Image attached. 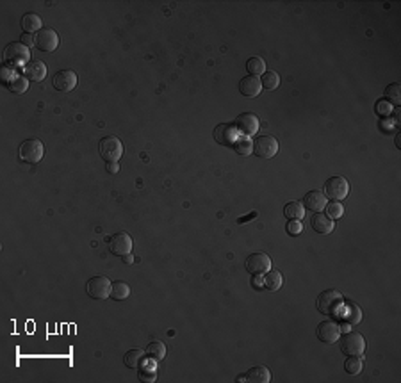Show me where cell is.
<instances>
[{"instance_id": "cell-1", "label": "cell", "mask_w": 401, "mask_h": 383, "mask_svg": "<svg viewBox=\"0 0 401 383\" xmlns=\"http://www.w3.org/2000/svg\"><path fill=\"white\" fill-rule=\"evenodd\" d=\"M317 310L321 314L327 315H337L340 309H344V298L339 291L335 289H328V291H323L316 299Z\"/></svg>"}, {"instance_id": "cell-2", "label": "cell", "mask_w": 401, "mask_h": 383, "mask_svg": "<svg viewBox=\"0 0 401 383\" xmlns=\"http://www.w3.org/2000/svg\"><path fill=\"white\" fill-rule=\"evenodd\" d=\"M4 61L9 66H25L31 63V50L24 43H9L4 50Z\"/></svg>"}, {"instance_id": "cell-3", "label": "cell", "mask_w": 401, "mask_h": 383, "mask_svg": "<svg viewBox=\"0 0 401 383\" xmlns=\"http://www.w3.org/2000/svg\"><path fill=\"white\" fill-rule=\"evenodd\" d=\"M45 155V145L39 139H25L20 145V159L29 164H37Z\"/></svg>"}, {"instance_id": "cell-4", "label": "cell", "mask_w": 401, "mask_h": 383, "mask_svg": "<svg viewBox=\"0 0 401 383\" xmlns=\"http://www.w3.org/2000/svg\"><path fill=\"white\" fill-rule=\"evenodd\" d=\"M98 148H100V155H102V159H106L107 163H118L123 155V145L116 136L104 137V139L100 141Z\"/></svg>"}, {"instance_id": "cell-5", "label": "cell", "mask_w": 401, "mask_h": 383, "mask_svg": "<svg viewBox=\"0 0 401 383\" xmlns=\"http://www.w3.org/2000/svg\"><path fill=\"white\" fill-rule=\"evenodd\" d=\"M252 146H253V153L262 157V159H271L278 152V141L273 136H257L252 141Z\"/></svg>"}, {"instance_id": "cell-6", "label": "cell", "mask_w": 401, "mask_h": 383, "mask_svg": "<svg viewBox=\"0 0 401 383\" xmlns=\"http://www.w3.org/2000/svg\"><path fill=\"white\" fill-rule=\"evenodd\" d=\"M325 193H327L328 198L335 201L344 200L350 193V182L344 176H332L325 182Z\"/></svg>"}, {"instance_id": "cell-7", "label": "cell", "mask_w": 401, "mask_h": 383, "mask_svg": "<svg viewBox=\"0 0 401 383\" xmlns=\"http://www.w3.org/2000/svg\"><path fill=\"white\" fill-rule=\"evenodd\" d=\"M111 280L106 276H93L86 284V291L93 299H106L107 296H111Z\"/></svg>"}, {"instance_id": "cell-8", "label": "cell", "mask_w": 401, "mask_h": 383, "mask_svg": "<svg viewBox=\"0 0 401 383\" xmlns=\"http://www.w3.org/2000/svg\"><path fill=\"white\" fill-rule=\"evenodd\" d=\"M34 45L41 52H54L59 47V34L54 29L45 27L34 36Z\"/></svg>"}, {"instance_id": "cell-9", "label": "cell", "mask_w": 401, "mask_h": 383, "mask_svg": "<svg viewBox=\"0 0 401 383\" xmlns=\"http://www.w3.org/2000/svg\"><path fill=\"white\" fill-rule=\"evenodd\" d=\"M107 246H109L111 253L114 255H129L132 251V239H130L129 234L125 232H116L114 235H111L109 241H107Z\"/></svg>"}, {"instance_id": "cell-10", "label": "cell", "mask_w": 401, "mask_h": 383, "mask_svg": "<svg viewBox=\"0 0 401 383\" xmlns=\"http://www.w3.org/2000/svg\"><path fill=\"white\" fill-rule=\"evenodd\" d=\"M340 349L343 353L346 355H355V356H360L366 349V340L360 333H346L343 339V344H340Z\"/></svg>"}, {"instance_id": "cell-11", "label": "cell", "mask_w": 401, "mask_h": 383, "mask_svg": "<svg viewBox=\"0 0 401 383\" xmlns=\"http://www.w3.org/2000/svg\"><path fill=\"white\" fill-rule=\"evenodd\" d=\"M246 271L252 273V275H260L264 271H269V266H271V258L268 257L262 251H257V253H252L246 257Z\"/></svg>"}, {"instance_id": "cell-12", "label": "cell", "mask_w": 401, "mask_h": 383, "mask_svg": "<svg viewBox=\"0 0 401 383\" xmlns=\"http://www.w3.org/2000/svg\"><path fill=\"white\" fill-rule=\"evenodd\" d=\"M212 136H214L218 145H223V146H232L239 139L237 129H235V125H230V123H219V125L214 129V134H212Z\"/></svg>"}, {"instance_id": "cell-13", "label": "cell", "mask_w": 401, "mask_h": 383, "mask_svg": "<svg viewBox=\"0 0 401 383\" xmlns=\"http://www.w3.org/2000/svg\"><path fill=\"white\" fill-rule=\"evenodd\" d=\"M52 84L57 91L61 93H70L73 91V88L77 86V75L72 70H59L52 78Z\"/></svg>"}, {"instance_id": "cell-14", "label": "cell", "mask_w": 401, "mask_h": 383, "mask_svg": "<svg viewBox=\"0 0 401 383\" xmlns=\"http://www.w3.org/2000/svg\"><path fill=\"white\" fill-rule=\"evenodd\" d=\"M234 125L237 129V132L245 134V136H253L258 130V118L252 112H245V114H239L235 118Z\"/></svg>"}, {"instance_id": "cell-15", "label": "cell", "mask_w": 401, "mask_h": 383, "mask_svg": "<svg viewBox=\"0 0 401 383\" xmlns=\"http://www.w3.org/2000/svg\"><path fill=\"white\" fill-rule=\"evenodd\" d=\"M316 333H317V339H319L321 342L332 344V342H335V340L339 339L340 328H339V325H337V322H333V321H323V322H319V325H317Z\"/></svg>"}, {"instance_id": "cell-16", "label": "cell", "mask_w": 401, "mask_h": 383, "mask_svg": "<svg viewBox=\"0 0 401 383\" xmlns=\"http://www.w3.org/2000/svg\"><path fill=\"white\" fill-rule=\"evenodd\" d=\"M310 227H312L314 230L317 232V234L328 235V234H332L333 228H335V221L330 219L327 214L316 212V214L312 216V219H310Z\"/></svg>"}, {"instance_id": "cell-17", "label": "cell", "mask_w": 401, "mask_h": 383, "mask_svg": "<svg viewBox=\"0 0 401 383\" xmlns=\"http://www.w3.org/2000/svg\"><path fill=\"white\" fill-rule=\"evenodd\" d=\"M24 73H25V77L31 78V80L39 82L47 77V65H45L43 61H36L34 59V61L27 63V65L24 66Z\"/></svg>"}, {"instance_id": "cell-18", "label": "cell", "mask_w": 401, "mask_h": 383, "mask_svg": "<svg viewBox=\"0 0 401 383\" xmlns=\"http://www.w3.org/2000/svg\"><path fill=\"white\" fill-rule=\"evenodd\" d=\"M262 89L260 78L253 77V75H246L245 78H241L239 82V91L243 93L245 96H257Z\"/></svg>"}, {"instance_id": "cell-19", "label": "cell", "mask_w": 401, "mask_h": 383, "mask_svg": "<svg viewBox=\"0 0 401 383\" xmlns=\"http://www.w3.org/2000/svg\"><path fill=\"white\" fill-rule=\"evenodd\" d=\"M303 207L310 209V210H321L327 207V196L319 191H309L303 198Z\"/></svg>"}, {"instance_id": "cell-20", "label": "cell", "mask_w": 401, "mask_h": 383, "mask_svg": "<svg viewBox=\"0 0 401 383\" xmlns=\"http://www.w3.org/2000/svg\"><path fill=\"white\" fill-rule=\"evenodd\" d=\"M246 380L252 383H268L271 380V373L268 367L264 366H255L246 373Z\"/></svg>"}, {"instance_id": "cell-21", "label": "cell", "mask_w": 401, "mask_h": 383, "mask_svg": "<svg viewBox=\"0 0 401 383\" xmlns=\"http://www.w3.org/2000/svg\"><path fill=\"white\" fill-rule=\"evenodd\" d=\"M22 29L25 31V34H31V32L41 31V18L34 13H27L22 18Z\"/></svg>"}, {"instance_id": "cell-22", "label": "cell", "mask_w": 401, "mask_h": 383, "mask_svg": "<svg viewBox=\"0 0 401 383\" xmlns=\"http://www.w3.org/2000/svg\"><path fill=\"white\" fill-rule=\"evenodd\" d=\"M143 360H145L143 349H130V351H127L125 356H123V362H125V366L130 367V369L139 367L141 364H143Z\"/></svg>"}, {"instance_id": "cell-23", "label": "cell", "mask_w": 401, "mask_h": 383, "mask_svg": "<svg viewBox=\"0 0 401 383\" xmlns=\"http://www.w3.org/2000/svg\"><path fill=\"white\" fill-rule=\"evenodd\" d=\"M284 214H286L287 219H303L305 217V207H303L299 201H289V204L284 207Z\"/></svg>"}, {"instance_id": "cell-24", "label": "cell", "mask_w": 401, "mask_h": 383, "mask_svg": "<svg viewBox=\"0 0 401 383\" xmlns=\"http://www.w3.org/2000/svg\"><path fill=\"white\" fill-rule=\"evenodd\" d=\"M146 355H148L153 362H161V360L166 356V346H164L161 340H153V342H150L148 348H146Z\"/></svg>"}, {"instance_id": "cell-25", "label": "cell", "mask_w": 401, "mask_h": 383, "mask_svg": "<svg viewBox=\"0 0 401 383\" xmlns=\"http://www.w3.org/2000/svg\"><path fill=\"white\" fill-rule=\"evenodd\" d=\"M6 88L9 89L11 93H16V95H22V93L27 91L29 88V78L24 77V75H16L11 82H7Z\"/></svg>"}, {"instance_id": "cell-26", "label": "cell", "mask_w": 401, "mask_h": 383, "mask_svg": "<svg viewBox=\"0 0 401 383\" xmlns=\"http://www.w3.org/2000/svg\"><path fill=\"white\" fill-rule=\"evenodd\" d=\"M282 273L276 271V269H271V271H268V275L264 276V285L266 289H269V291H278L280 287H282Z\"/></svg>"}, {"instance_id": "cell-27", "label": "cell", "mask_w": 401, "mask_h": 383, "mask_svg": "<svg viewBox=\"0 0 401 383\" xmlns=\"http://www.w3.org/2000/svg\"><path fill=\"white\" fill-rule=\"evenodd\" d=\"M130 296V285L125 284V281L118 280L112 284L111 287V298L112 299H125Z\"/></svg>"}, {"instance_id": "cell-28", "label": "cell", "mask_w": 401, "mask_h": 383, "mask_svg": "<svg viewBox=\"0 0 401 383\" xmlns=\"http://www.w3.org/2000/svg\"><path fill=\"white\" fill-rule=\"evenodd\" d=\"M362 367H364V362H362L360 356L351 355L350 358H346V362H344V369H346V373H350V374H358L362 371Z\"/></svg>"}, {"instance_id": "cell-29", "label": "cell", "mask_w": 401, "mask_h": 383, "mask_svg": "<svg viewBox=\"0 0 401 383\" xmlns=\"http://www.w3.org/2000/svg\"><path fill=\"white\" fill-rule=\"evenodd\" d=\"M246 70H248L250 75H253V77H257V75L264 73V71H266V63H264V59H260V57H252V59H248V63H246Z\"/></svg>"}, {"instance_id": "cell-30", "label": "cell", "mask_w": 401, "mask_h": 383, "mask_svg": "<svg viewBox=\"0 0 401 383\" xmlns=\"http://www.w3.org/2000/svg\"><path fill=\"white\" fill-rule=\"evenodd\" d=\"M260 84L264 86L266 89H269V91H273V89L278 88L280 84V77L276 71H266L264 77L260 78Z\"/></svg>"}, {"instance_id": "cell-31", "label": "cell", "mask_w": 401, "mask_h": 383, "mask_svg": "<svg viewBox=\"0 0 401 383\" xmlns=\"http://www.w3.org/2000/svg\"><path fill=\"white\" fill-rule=\"evenodd\" d=\"M385 98H387L389 102H392V105L401 104V86L398 82L387 86V89H385Z\"/></svg>"}, {"instance_id": "cell-32", "label": "cell", "mask_w": 401, "mask_h": 383, "mask_svg": "<svg viewBox=\"0 0 401 383\" xmlns=\"http://www.w3.org/2000/svg\"><path fill=\"white\" fill-rule=\"evenodd\" d=\"M325 209H327V216L330 219H339V217H343V214H344V205L339 204V201H330Z\"/></svg>"}, {"instance_id": "cell-33", "label": "cell", "mask_w": 401, "mask_h": 383, "mask_svg": "<svg viewBox=\"0 0 401 383\" xmlns=\"http://www.w3.org/2000/svg\"><path fill=\"white\" fill-rule=\"evenodd\" d=\"M234 146H235V150H237V153H241V155H250V153L253 152V146L250 139H237Z\"/></svg>"}, {"instance_id": "cell-34", "label": "cell", "mask_w": 401, "mask_h": 383, "mask_svg": "<svg viewBox=\"0 0 401 383\" xmlns=\"http://www.w3.org/2000/svg\"><path fill=\"white\" fill-rule=\"evenodd\" d=\"M148 362H145V367L139 369V380L143 381H155V367L146 366Z\"/></svg>"}, {"instance_id": "cell-35", "label": "cell", "mask_w": 401, "mask_h": 383, "mask_svg": "<svg viewBox=\"0 0 401 383\" xmlns=\"http://www.w3.org/2000/svg\"><path fill=\"white\" fill-rule=\"evenodd\" d=\"M344 314H346V317L350 322H360L362 314H360V309H358V307H355V305L346 307V312Z\"/></svg>"}, {"instance_id": "cell-36", "label": "cell", "mask_w": 401, "mask_h": 383, "mask_svg": "<svg viewBox=\"0 0 401 383\" xmlns=\"http://www.w3.org/2000/svg\"><path fill=\"white\" fill-rule=\"evenodd\" d=\"M287 232H289L291 235H298L303 232V223L298 219H291L289 223H287Z\"/></svg>"}, {"instance_id": "cell-37", "label": "cell", "mask_w": 401, "mask_h": 383, "mask_svg": "<svg viewBox=\"0 0 401 383\" xmlns=\"http://www.w3.org/2000/svg\"><path fill=\"white\" fill-rule=\"evenodd\" d=\"M376 107H378V112H380V114H391L392 112V105L389 102H378Z\"/></svg>"}, {"instance_id": "cell-38", "label": "cell", "mask_w": 401, "mask_h": 383, "mask_svg": "<svg viewBox=\"0 0 401 383\" xmlns=\"http://www.w3.org/2000/svg\"><path fill=\"white\" fill-rule=\"evenodd\" d=\"M253 217H257V212H255V210H253V212H250L248 216H243V217H239V219H237V223H239V225H243V223H248V221H250V219H253Z\"/></svg>"}, {"instance_id": "cell-39", "label": "cell", "mask_w": 401, "mask_h": 383, "mask_svg": "<svg viewBox=\"0 0 401 383\" xmlns=\"http://www.w3.org/2000/svg\"><path fill=\"white\" fill-rule=\"evenodd\" d=\"M22 43H24L25 47H32V45H34V37H31V34H24L22 36Z\"/></svg>"}, {"instance_id": "cell-40", "label": "cell", "mask_w": 401, "mask_h": 383, "mask_svg": "<svg viewBox=\"0 0 401 383\" xmlns=\"http://www.w3.org/2000/svg\"><path fill=\"white\" fill-rule=\"evenodd\" d=\"M118 170H119L118 163H109V164H107V171H109V173H118Z\"/></svg>"}, {"instance_id": "cell-41", "label": "cell", "mask_w": 401, "mask_h": 383, "mask_svg": "<svg viewBox=\"0 0 401 383\" xmlns=\"http://www.w3.org/2000/svg\"><path fill=\"white\" fill-rule=\"evenodd\" d=\"M253 285H255V287H260V285H264V276L255 275V278H253Z\"/></svg>"}, {"instance_id": "cell-42", "label": "cell", "mask_w": 401, "mask_h": 383, "mask_svg": "<svg viewBox=\"0 0 401 383\" xmlns=\"http://www.w3.org/2000/svg\"><path fill=\"white\" fill-rule=\"evenodd\" d=\"M123 260H125V264H132V262H134V257H132V255H123Z\"/></svg>"}, {"instance_id": "cell-43", "label": "cell", "mask_w": 401, "mask_h": 383, "mask_svg": "<svg viewBox=\"0 0 401 383\" xmlns=\"http://www.w3.org/2000/svg\"><path fill=\"white\" fill-rule=\"evenodd\" d=\"M343 332H350V325H343V326H339Z\"/></svg>"}]
</instances>
